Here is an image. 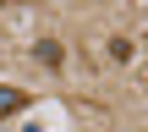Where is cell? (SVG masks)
Instances as JSON below:
<instances>
[{
    "mask_svg": "<svg viewBox=\"0 0 148 132\" xmlns=\"http://www.w3.org/2000/svg\"><path fill=\"white\" fill-rule=\"evenodd\" d=\"M33 55H38V66H44V72H60V66H66V44H60L55 33H44V39L33 44Z\"/></svg>",
    "mask_w": 148,
    "mask_h": 132,
    "instance_id": "6da1fadb",
    "label": "cell"
},
{
    "mask_svg": "<svg viewBox=\"0 0 148 132\" xmlns=\"http://www.w3.org/2000/svg\"><path fill=\"white\" fill-rule=\"evenodd\" d=\"M33 105V94L27 88H16V83H0V121H11L16 110H27Z\"/></svg>",
    "mask_w": 148,
    "mask_h": 132,
    "instance_id": "7a4b0ae2",
    "label": "cell"
},
{
    "mask_svg": "<svg viewBox=\"0 0 148 132\" xmlns=\"http://www.w3.org/2000/svg\"><path fill=\"white\" fill-rule=\"evenodd\" d=\"M110 55H115V61H132V39L115 33V39H110Z\"/></svg>",
    "mask_w": 148,
    "mask_h": 132,
    "instance_id": "3957f363",
    "label": "cell"
}]
</instances>
